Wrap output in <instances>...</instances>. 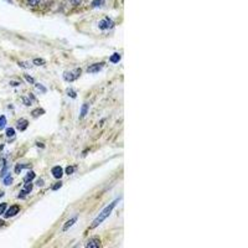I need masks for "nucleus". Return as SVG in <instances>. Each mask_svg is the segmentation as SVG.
I'll list each match as a JSON object with an SVG mask.
<instances>
[{"label":"nucleus","mask_w":248,"mask_h":248,"mask_svg":"<svg viewBox=\"0 0 248 248\" xmlns=\"http://www.w3.org/2000/svg\"><path fill=\"white\" fill-rule=\"evenodd\" d=\"M23 103H24L25 106H27V107H29V106H31V102H30L26 97H23Z\"/></svg>","instance_id":"24"},{"label":"nucleus","mask_w":248,"mask_h":248,"mask_svg":"<svg viewBox=\"0 0 248 248\" xmlns=\"http://www.w3.org/2000/svg\"><path fill=\"white\" fill-rule=\"evenodd\" d=\"M77 220H78L77 217H72L71 220H68V221H67L64 226H62V231H67V230H70L71 227H72V226H73V225L77 222Z\"/></svg>","instance_id":"6"},{"label":"nucleus","mask_w":248,"mask_h":248,"mask_svg":"<svg viewBox=\"0 0 248 248\" xmlns=\"http://www.w3.org/2000/svg\"><path fill=\"white\" fill-rule=\"evenodd\" d=\"M51 172H52L55 179H61L62 175H64V169H62L61 166H55V168H52Z\"/></svg>","instance_id":"5"},{"label":"nucleus","mask_w":248,"mask_h":248,"mask_svg":"<svg viewBox=\"0 0 248 248\" xmlns=\"http://www.w3.org/2000/svg\"><path fill=\"white\" fill-rule=\"evenodd\" d=\"M61 186H62V182H57L56 185L52 186V190H58V189L61 188Z\"/></svg>","instance_id":"25"},{"label":"nucleus","mask_w":248,"mask_h":248,"mask_svg":"<svg viewBox=\"0 0 248 248\" xmlns=\"http://www.w3.org/2000/svg\"><path fill=\"white\" fill-rule=\"evenodd\" d=\"M4 185H11V182H13V176H11V175H6V176H5V179H4Z\"/></svg>","instance_id":"14"},{"label":"nucleus","mask_w":248,"mask_h":248,"mask_svg":"<svg viewBox=\"0 0 248 248\" xmlns=\"http://www.w3.org/2000/svg\"><path fill=\"white\" fill-rule=\"evenodd\" d=\"M19 211H20V206L19 205H13L10 209H6V212H4L5 213V219H10V217L17 215Z\"/></svg>","instance_id":"4"},{"label":"nucleus","mask_w":248,"mask_h":248,"mask_svg":"<svg viewBox=\"0 0 248 248\" xmlns=\"http://www.w3.org/2000/svg\"><path fill=\"white\" fill-rule=\"evenodd\" d=\"M87 112H88V104H83L82 106V110H81V118H83L86 114H87Z\"/></svg>","instance_id":"16"},{"label":"nucleus","mask_w":248,"mask_h":248,"mask_svg":"<svg viewBox=\"0 0 248 248\" xmlns=\"http://www.w3.org/2000/svg\"><path fill=\"white\" fill-rule=\"evenodd\" d=\"M87 247H88V248H99V247H101V243H99V241H97V240H92V241H89V242L87 243Z\"/></svg>","instance_id":"9"},{"label":"nucleus","mask_w":248,"mask_h":248,"mask_svg":"<svg viewBox=\"0 0 248 248\" xmlns=\"http://www.w3.org/2000/svg\"><path fill=\"white\" fill-rule=\"evenodd\" d=\"M109 61L112 62V64H118V62L120 61V55L119 54H113L109 58Z\"/></svg>","instance_id":"11"},{"label":"nucleus","mask_w":248,"mask_h":248,"mask_svg":"<svg viewBox=\"0 0 248 248\" xmlns=\"http://www.w3.org/2000/svg\"><path fill=\"white\" fill-rule=\"evenodd\" d=\"M65 171H66V174H67V175L73 174V172H75V166H67Z\"/></svg>","instance_id":"22"},{"label":"nucleus","mask_w":248,"mask_h":248,"mask_svg":"<svg viewBox=\"0 0 248 248\" xmlns=\"http://www.w3.org/2000/svg\"><path fill=\"white\" fill-rule=\"evenodd\" d=\"M27 126H29V122L26 120V119H19L17 120V123H16V128L19 129V130H25L26 128H27Z\"/></svg>","instance_id":"7"},{"label":"nucleus","mask_w":248,"mask_h":248,"mask_svg":"<svg viewBox=\"0 0 248 248\" xmlns=\"http://www.w3.org/2000/svg\"><path fill=\"white\" fill-rule=\"evenodd\" d=\"M19 65L21 66V67H29V65L26 64V62H25V64H24V62H19Z\"/></svg>","instance_id":"30"},{"label":"nucleus","mask_w":248,"mask_h":248,"mask_svg":"<svg viewBox=\"0 0 248 248\" xmlns=\"http://www.w3.org/2000/svg\"><path fill=\"white\" fill-rule=\"evenodd\" d=\"M36 87H37L41 92H46V87H44V86H41V85H39V83H37V85H36Z\"/></svg>","instance_id":"26"},{"label":"nucleus","mask_w":248,"mask_h":248,"mask_svg":"<svg viewBox=\"0 0 248 248\" xmlns=\"http://www.w3.org/2000/svg\"><path fill=\"white\" fill-rule=\"evenodd\" d=\"M71 3L73 4V5H78L81 3V0H71Z\"/></svg>","instance_id":"29"},{"label":"nucleus","mask_w":248,"mask_h":248,"mask_svg":"<svg viewBox=\"0 0 248 248\" xmlns=\"http://www.w3.org/2000/svg\"><path fill=\"white\" fill-rule=\"evenodd\" d=\"M5 124H6V117L0 116V130H3L5 128Z\"/></svg>","instance_id":"13"},{"label":"nucleus","mask_w":248,"mask_h":248,"mask_svg":"<svg viewBox=\"0 0 248 248\" xmlns=\"http://www.w3.org/2000/svg\"><path fill=\"white\" fill-rule=\"evenodd\" d=\"M10 85H11V86H19V82H10Z\"/></svg>","instance_id":"31"},{"label":"nucleus","mask_w":248,"mask_h":248,"mask_svg":"<svg viewBox=\"0 0 248 248\" xmlns=\"http://www.w3.org/2000/svg\"><path fill=\"white\" fill-rule=\"evenodd\" d=\"M67 95H68L71 98H76V97H77V93L72 91V88H67Z\"/></svg>","instance_id":"19"},{"label":"nucleus","mask_w":248,"mask_h":248,"mask_svg":"<svg viewBox=\"0 0 248 248\" xmlns=\"http://www.w3.org/2000/svg\"><path fill=\"white\" fill-rule=\"evenodd\" d=\"M120 201V199H117L116 201H113V202H110L108 206H107V207L104 209V210H103L97 217H96V219H95V221H93L92 223H91V226H89V228H96V227H98L103 221H104L106 219H107V217L112 213V211H113V209H114L116 207V206L118 205V202Z\"/></svg>","instance_id":"1"},{"label":"nucleus","mask_w":248,"mask_h":248,"mask_svg":"<svg viewBox=\"0 0 248 248\" xmlns=\"http://www.w3.org/2000/svg\"><path fill=\"white\" fill-rule=\"evenodd\" d=\"M8 209V205L5 203V202H3V203H0V215H3L4 212H5V210Z\"/></svg>","instance_id":"20"},{"label":"nucleus","mask_w":248,"mask_h":248,"mask_svg":"<svg viewBox=\"0 0 248 248\" xmlns=\"http://www.w3.org/2000/svg\"><path fill=\"white\" fill-rule=\"evenodd\" d=\"M31 190H33V184H31V182H26L25 186H24V191H25L26 194H29Z\"/></svg>","instance_id":"17"},{"label":"nucleus","mask_w":248,"mask_h":248,"mask_svg":"<svg viewBox=\"0 0 248 248\" xmlns=\"http://www.w3.org/2000/svg\"><path fill=\"white\" fill-rule=\"evenodd\" d=\"M81 75V68H77V72H65L64 73V79L67 81V82H73L76 81Z\"/></svg>","instance_id":"2"},{"label":"nucleus","mask_w":248,"mask_h":248,"mask_svg":"<svg viewBox=\"0 0 248 248\" xmlns=\"http://www.w3.org/2000/svg\"><path fill=\"white\" fill-rule=\"evenodd\" d=\"M102 4V0H96V2H93V6H98V5H101Z\"/></svg>","instance_id":"28"},{"label":"nucleus","mask_w":248,"mask_h":248,"mask_svg":"<svg viewBox=\"0 0 248 248\" xmlns=\"http://www.w3.org/2000/svg\"><path fill=\"white\" fill-rule=\"evenodd\" d=\"M26 195H27V194H26V192H25V191L23 190L21 192H20V194H19V199H24V197H25V196H26Z\"/></svg>","instance_id":"27"},{"label":"nucleus","mask_w":248,"mask_h":248,"mask_svg":"<svg viewBox=\"0 0 248 248\" xmlns=\"http://www.w3.org/2000/svg\"><path fill=\"white\" fill-rule=\"evenodd\" d=\"M27 3H29L30 5L34 6V5H37V4L40 3V0H27Z\"/></svg>","instance_id":"23"},{"label":"nucleus","mask_w":248,"mask_h":248,"mask_svg":"<svg viewBox=\"0 0 248 248\" xmlns=\"http://www.w3.org/2000/svg\"><path fill=\"white\" fill-rule=\"evenodd\" d=\"M33 62H34V65H36V66H42V65H45V60H42V58H34Z\"/></svg>","instance_id":"15"},{"label":"nucleus","mask_w":248,"mask_h":248,"mask_svg":"<svg viewBox=\"0 0 248 248\" xmlns=\"http://www.w3.org/2000/svg\"><path fill=\"white\" fill-rule=\"evenodd\" d=\"M25 79L29 82V83H33V85L35 83V79H34L33 77H31L30 75H27V73H25Z\"/></svg>","instance_id":"21"},{"label":"nucleus","mask_w":248,"mask_h":248,"mask_svg":"<svg viewBox=\"0 0 248 248\" xmlns=\"http://www.w3.org/2000/svg\"><path fill=\"white\" fill-rule=\"evenodd\" d=\"M103 67V64H96V65H92L87 68V72L88 73H95V72H99Z\"/></svg>","instance_id":"8"},{"label":"nucleus","mask_w":248,"mask_h":248,"mask_svg":"<svg viewBox=\"0 0 248 248\" xmlns=\"http://www.w3.org/2000/svg\"><path fill=\"white\" fill-rule=\"evenodd\" d=\"M45 113V109H42V108H37L36 110H34L31 114H33L34 117H39V116H41V114H44Z\"/></svg>","instance_id":"12"},{"label":"nucleus","mask_w":248,"mask_h":248,"mask_svg":"<svg viewBox=\"0 0 248 248\" xmlns=\"http://www.w3.org/2000/svg\"><path fill=\"white\" fill-rule=\"evenodd\" d=\"M3 225H5V222H4V221H0V226H3Z\"/></svg>","instance_id":"32"},{"label":"nucleus","mask_w":248,"mask_h":248,"mask_svg":"<svg viewBox=\"0 0 248 248\" xmlns=\"http://www.w3.org/2000/svg\"><path fill=\"white\" fill-rule=\"evenodd\" d=\"M6 135H8L9 138L14 137V135H15V129H13V128H8V129H6Z\"/></svg>","instance_id":"18"},{"label":"nucleus","mask_w":248,"mask_h":248,"mask_svg":"<svg viewBox=\"0 0 248 248\" xmlns=\"http://www.w3.org/2000/svg\"><path fill=\"white\" fill-rule=\"evenodd\" d=\"M35 176H36V175H35L34 171H29V172L26 174V176H25V184H26V182H31V181L35 179Z\"/></svg>","instance_id":"10"},{"label":"nucleus","mask_w":248,"mask_h":248,"mask_svg":"<svg viewBox=\"0 0 248 248\" xmlns=\"http://www.w3.org/2000/svg\"><path fill=\"white\" fill-rule=\"evenodd\" d=\"M113 26H114V24H113V21H112L110 19H108V17L101 20V21L98 23L99 30H109V29H112Z\"/></svg>","instance_id":"3"}]
</instances>
